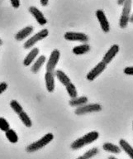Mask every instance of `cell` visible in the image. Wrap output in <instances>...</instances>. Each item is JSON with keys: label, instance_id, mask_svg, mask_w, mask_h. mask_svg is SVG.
Masks as SVG:
<instances>
[{"label": "cell", "instance_id": "603a6c76", "mask_svg": "<svg viewBox=\"0 0 133 159\" xmlns=\"http://www.w3.org/2000/svg\"><path fill=\"white\" fill-rule=\"evenodd\" d=\"M66 90L68 92V94H69V97L73 99V98H76L77 95H78V92H77V89H76V87L74 85L73 83H69L66 85Z\"/></svg>", "mask_w": 133, "mask_h": 159}, {"label": "cell", "instance_id": "7a4b0ae2", "mask_svg": "<svg viewBox=\"0 0 133 159\" xmlns=\"http://www.w3.org/2000/svg\"><path fill=\"white\" fill-rule=\"evenodd\" d=\"M53 139H54V135L51 133H49V134L44 135L39 140L28 145L26 148V151L27 152H34L36 151H38L40 149L43 148L45 146H47V144H49L53 140Z\"/></svg>", "mask_w": 133, "mask_h": 159}, {"label": "cell", "instance_id": "836d02e7", "mask_svg": "<svg viewBox=\"0 0 133 159\" xmlns=\"http://www.w3.org/2000/svg\"><path fill=\"white\" fill-rule=\"evenodd\" d=\"M130 22H133V14L131 15V17H130Z\"/></svg>", "mask_w": 133, "mask_h": 159}, {"label": "cell", "instance_id": "6da1fadb", "mask_svg": "<svg viewBox=\"0 0 133 159\" xmlns=\"http://www.w3.org/2000/svg\"><path fill=\"white\" fill-rule=\"evenodd\" d=\"M99 132L97 131H92L88 133L87 134L84 135L81 138H79L78 139H76L75 141H74L70 145V148H71L73 150H78V149H80L82 148H84V146L86 145H89V144L94 143L99 139Z\"/></svg>", "mask_w": 133, "mask_h": 159}, {"label": "cell", "instance_id": "52a82bcc", "mask_svg": "<svg viewBox=\"0 0 133 159\" xmlns=\"http://www.w3.org/2000/svg\"><path fill=\"white\" fill-rule=\"evenodd\" d=\"M60 56V53L59 50L55 49L54 51H52L51 54L50 56L49 60L47 61V67H46L47 71L53 72L54 73L55 68L57 63L59 61Z\"/></svg>", "mask_w": 133, "mask_h": 159}, {"label": "cell", "instance_id": "e0dca14e", "mask_svg": "<svg viewBox=\"0 0 133 159\" xmlns=\"http://www.w3.org/2000/svg\"><path fill=\"white\" fill-rule=\"evenodd\" d=\"M55 75L56 76L58 80H59L63 85H64V86H66L67 84H69V83L71 82L70 81V79L68 77V75H67L64 71L60 70H55Z\"/></svg>", "mask_w": 133, "mask_h": 159}, {"label": "cell", "instance_id": "5b68a950", "mask_svg": "<svg viewBox=\"0 0 133 159\" xmlns=\"http://www.w3.org/2000/svg\"><path fill=\"white\" fill-rule=\"evenodd\" d=\"M49 34V32L47 29H43L42 31H40L39 32H37V34H35L34 36H32L31 38L27 40V42H25L23 47H24L25 49H29V48H32L33 46H34L36 43H37L38 42H40L41 40L44 39L48 36Z\"/></svg>", "mask_w": 133, "mask_h": 159}, {"label": "cell", "instance_id": "4316f807", "mask_svg": "<svg viewBox=\"0 0 133 159\" xmlns=\"http://www.w3.org/2000/svg\"><path fill=\"white\" fill-rule=\"evenodd\" d=\"M124 73L127 75H133V66H127L124 69Z\"/></svg>", "mask_w": 133, "mask_h": 159}, {"label": "cell", "instance_id": "2e32d148", "mask_svg": "<svg viewBox=\"0 0 133 159\" xmlns=\"http://www.w3.org/2000/svg\"><path fill=\"white\" fill-rule=\"evenodd\" d=\"M119 146L122 148V150H123L130 157V158L133 159V148L130 145L129 143H127L125 139H120Z\"/></svg>", "mask_w": 133, "mask_h": 159}, {"label": "cell", "instance_id": "4dcf8cb0", "mask_svg": "<svg viewBox=\"0 0 133 159\" xmlns=\"http://www.w3.org/2000/svg\"><path fill=\"white\" fill-rule=\"evenodd\" d=\"M125 1H126V0H117V4L120 5V6H122V5H123V3L125 2Z\"/></svg>", "mask_w": 133, "mask_h": 159}, {"label": "cell", "instance_id": "e575fe53", "mask_svg": "<svg viewBox=\"0 0 133 159\" xmlns=\"http://www.w3.org/2000/svg\"><path fill=\"white\" fill-rule=\"evenodd\" d=\"M2 44V40L0 39V46H1V45Z\"/></svg>", "mask_w": 133, "mask_h": 159}, {"label": "cell", "instance_id": "44dd1931", "mask_svg": "<svg viewBox=\"0 0 133 159\" xmlns=\"http://www.w3.org/2000/svg\"><path fill=\"white\" fill-rule=\"evenodd\" d=\"M18 117H19L20 120L22 122V124H24L25 126L27 127V128L32 127V120H31L30 117L27 115V114L26 113V112H24V111L21 112L20 114H18Z\"/></svg>", "mask_w": 133, "mask_h": 159}, {"label": "cell", "instance_id": "d4e9b609", "mask_svg": "<svg viewBox=\"0 0 133 159\" xmlns=\"http://www.w3.org/2000/svg\"><path fill=\"white\" fill-rule=\"evenodd\" d=\"M99 153V149L97 148H93L89 149L87 152H85L84 154V156L86 157L87 159H91L92 157H94Z\"/></svg>", "mask_w": 133, "mask_h": 159}, {"label": "cell", "instance_id": "277c9868", "mask_svg": "<svg viewBox=\"0 0 133 159\" xmlns=\"http://www.w3.org/2000/svg\"><path fill=\"white\" fill-rule=\"evenodd\" d=\"M102 110V106L99 104H85L82 106L77 107L74 110V113L77 115H83V114L99 112Z\"/></svg>", "mask_w": 133, "mask_h": 159}, {"label": "cell", "instance_id": "4fadbf2b", "mask_svg": "<svg viewBox=\"0 0 133 159\" xmlns=\"http://www.w3.org/2000/svg\"><path fill=\"white\" fill-rule=\"evenodd\" d=\"M34 28L32 27V26H28V27H24L23 29L20 30L19 32H17V34L15 35V39L17 41H22L24 40L25 38H27L29 35H31L33 32Z\"/></svg>", "mask_w": 133, "mask_h": 159}, {"label": "cell", "instance_id": "30bf717a", "mask_svg": "<svg viewBox=\"0 0 133 159\" xmlns=\"http://www.w3.org/2000/svg\"><path fill=\"white\" fill-rule=\"evenodd\" d=\"M119 52V46L117 44L113 45L110 49L106 52V54L104 55V58H103V61L105 64H109L110 62L113 61L114 57H116V55L117 54V52Z\"/></svg>", "mask_w": 133, "mask_h": 159}, {"label": "cell", "instance_id": "f546056e", "mask_svg": "<svg viewBox=\"0 0 133 159\" xmlns=\"http://www.w3.org/2000/svg\"><path fill=\"white\" fill-rule=\"evenodd\" d=\"M48 2H49V0H41V4L42 6H47L48 4Z\"/></svg>", "mask_w": 133, "mask_h": 159}, {"label": "cell", "instance_id": "1f68e13d", "mask_svg": "<svg viewBox=\"0 0 133 159\" xmlns=\"http://www.w3.org/2000/svg\"><path fill=\"white\" fill-rule=\"evenodd\" d=\"M76 159H87V158L84 156V155H83V156H80V157H77Z\"/></svg>", "mask_w": 133, "mask_h": 159}, {"label": "cell", "instance_id": "9a60e30c", "mask_svg": "<svg viewBox=\"0 0 133 159\" xmlns=\"http://www.w3.org/2000/svg\"><path fill=\"white\" fill-rule=\"evenodd\" d=\"M103 148L104 151L113 154H118L122 152V148H120V146H117L116 144L112 143H104L103 145Z\"/></svg>", "mask_w": 133, "mask_h": 159}, {"label": "cell", "instance_id": "9c48e42d", "mask_svg": "<svg viewBox=\"0 0 133 159\" xmlns=\"http://www.w3.org/2000/svg\"><path fill=\"white\" fill-rule=\"evenodd\" d=\"M96 16L98 20H99V23H100L102 30H103L104 32H109V30H110V25H109V20L107 18L106 15H105L104 11L101 9L97 10Z\"/></svg>", "mask_w": 133, "mask_h": 159}, {"label": "cell", "instance_id": "3957f363", "mask_svg": "<svg viewBox=\"0 0 133 159\" xmlns=\"http://www.w3.org/2000/svg\"><path fill=\"white\" fill-rule=\"evenodd\" d=\"M122 6H123V7H122L121 17L119 20V26L121 28H125V27H127L128 22H130L132 0H126Z\"/></svg>", "mask_w": 133, "mask_h": 159}, {"label": "cell", "instance_id": "8992f818", "mask_svg": "<svg viewBox=\"0 0 133 159\" xmlns=\"http://www.w3.org/2000/svg\"><path fill=\"white\" fill-rule=\"evenodd\" d=\"M64 39L71 42H86L89 40V37L83 32H65L64 35Z\"/></svg>", "mask_w": 133, "mask_h": 159}, {"label": "cell", "instance_id": "ffe728a7", "mask_svg": "<svg viewBox=\"0 0 133 159\" xmlns=\"http://www.w3.org/2000/svg\"><path fill=\"white\" fill-rule=\"evenodd\" d=\"M46 57L45 56H41V57L38 58V59L35 61V63L33 64L32 67V73H34V74H37V72L39 71L40 69L42 68V66L44 65L45 61H46Z\"/></svg>", "mask_w": 133, "mask_h": 159}, {"label": "cell", "instance_id": "d6986e66", "mask_svg": "<svg viewBox=\"0 0 133 159\" xmlns=\"http://www.w3.org/2000/svg\"><path fill=\"white\" fill-rule=\"evenodd\" d=\"M89 50H90L89 45L84 43V44L74 47L73 50H72V52L75 55H84L88 52H89Z\"/></svg>", "mask_w": 133, "mask_h": 159}, {"label": "cell", "instance_id": "8fae6325", "mask_svg": "<svg viewBox=\"0 0 133 159\" xmlns=\"http://www.w3.org/2000/svg\"><path fill=\"white\" fill-rule=\"evenodd\" d=\"M29 12H31V14L33 16V17L36 18L37 22L39 23L41 26H43V25H46L47 23V18L44 17V15L41 11H40L37 7H29Z\"/></svg>", "mask_w": 133, "mask_h": 159}, {"label": "cell", "instance_id": "d6a6232c", "mask_svg": "<svg viewBox=\"0 0 133 159\" xmlns=\"http://www.w3.org/2000/svg\"><path fill=\"white\" fill-rule=\"evenodd\" d=\"M109 159H117V157H113V156H111V157H109Z\"/></svg>", "mask_w": 133, "mask_h": 159}, {"label": "cell", "instance_id": "83f0119b", "mask_svg": "<svg viewBox=\"0 0 133 159\" xmlns=\"http://www.w3.org/2000/svg\"><path fill=\"white\" fill-rule=\"evenodd\" d=\"M7 89V84L5 82H2L0 83V94L3 93V92Z\"/></svg>", "mask_w": 133, "mask_h": 159}, {"label": "cell", "instance_id": "5bb4252c", "mask_svg": "<svg viewBox=\"0 0 133 159\" xmlns=\"http://www.w3.org/2000/svg\"><path fill=\"white\" fill-rule=\"evenodd\" d=\"M39 54V49L37 47H34L31 50V52L27 54V56L25 57L24 61H23V65L25 66H28L32 64V61H34V59L37 57V55Z\"/></svg>", "mask_w": 133, "mask_h": 159}, {"label": "cell", "instance_id": "7c38bea8", "mask_svg": "<svg viewBox=\"0 0 133 159\" xmlns=\"http://www.w3.org/2000/svg\"><path fill=\"white\" fill-rule=\"evenodd\" d=\"M45 80H46V86L47 91L52 93L55 89V75L53 72L47 71L45 75Z\"/></svg>", "mask_w": 133, "mask_h": 159}, {"label": "cell", "instance_id": "cb8c5ba5", "mask_svg": "<svg viewBox=\"0 0 133 159\" xmlns=\"http://www.w3.org/2000/svg\"><path fill=\"white\" fill-rule=\"evenodd\" d=\"M10 106H11V108L12 109V110H13L15 113H17V114L23 111L22 107L21 106V104H20L17 100H12V101L10 102Z\"/></svg>", "mask_w": 133, "mask_h": 159}, {"label": "cell", "instance_id": "ba28073f", "mask_svg": "<svg viewBox=\"0 0 133 159\" xmlns=\"http://www.w3.org/2000/svg\"><path fill=\"white\" fill-rule=\"evenodd\" d=\"M107 64H105L104 61H100L99 63L95 66L90 71L87 75V80H89V81L94 80V79H96L97 77L99 76V75L102 74V72L104 71V70L106 69Z\"/></svg>", "mask_w": 133, "mask_h": 159}, {"label": "cell", "instance_id": "f1b7e54d", "mask_svg": "<svg viewBox=\"0 0 133 159\" xmlns=\"http://www.w3.org/2000/svg\"><path fill=\"white\" fill-rule=\"evenodd\" d=\"M11 4L14 8H18L20 7V0H10Z\"/></svg>", "mask_w": 133, "mask_h": 159}, {"label": "cell", "instance_id": "ac0fdd59", "mask_svg": "<svg viewBox=\"0 0 133 159\" xmlns=\"http://www.w3.org/2000/svg\"><path fill=\"white\" fill-rule=\"evenodd\" d=\"M87 102H88V98L86 96H80L71 99L69 100V104L72 107H79L87 104Z\"/></svg>", "mask_w": 133, "mask_h": 159}, {"label": "cell", "instance_id": "484cf974", "mask_svg": "<svg viewBox=\"0 0 133 159\" xmlns=\"http://www.w3.org/2000/svg\"><path fill=\"white\" fill-rule=\"evenodd\" d=\"M10 129V125L8 124V122L4 119L1 117L0 118V129L3 132H7L8 129Z\"/></svg>", "mask_w": 133, "mask_h": 159}, {"label": "cell", "instance_id": "7402d4cb", "mask_svg": "<svg viewBox=\"0 0 133 159\" xmlns=\"http://www.w3.org/2000/svg\"><path fill=\"white\" fill-rule=\"evenodd\" d=\"M5 135H6V138L8 139V141L12 143H16L18 141L17 134H16V132L13 129H8L7 132H5Z\"/></svg>", "mask_w": 133, "mask_h": 159}]
</instances>
